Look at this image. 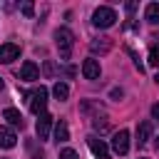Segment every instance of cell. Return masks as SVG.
Returning <instances> with one entry per match:
<instances>
[{
  "mask_svg": "<svg viewBox=\"0 0 159 159\" xmlns=\"http://www.w3.org/2000/svg\"><path fill=\"white\" fill-rule=\"evenodd\" d=\"M55 45H57V50H60V57H62V60H70L72 45H75V35H72L67 27H57V30H55Z\"/></svg>",
  "mask_w": 159,
  "mask_h": 159,
  "instance_id": "cell-1",
  "label": "cell"
},
{
  "mask_svg": "<svg viewBox=\"0 0 159 159\" xmlns=\"http://www.w3.org/2000/svg\"><path fill=\"white\" fill-rule=\"evenodd\" d=\"M92 22L97 25V27H112L114 22H117V12L112 10V7H97L94 12H92Z\"/></svg>",
  "mask_w": 159,
  "mask_h": 159,
  "instance_id": "cell-2",
  "label": "cell"
},
{
  "mask_svg": "<svg viewBox=\"0 0 159 159\" xmlns=\"http://www.w3.org/2000/svg\"><path fill=\"white\" fill-rule=\"evenodd\" d=\"M45 107H47V87L40 84L30 94V112L32 114H45Z\"/></svg>",
  "mask_w": 159,
  "mask_h": 159,
  "instance_id": "cell-3",
  "label": "cell"
},
{
  "mask_svg": "<svg viewBox=\"0 0 159 159\" xmlns=\"http://www.w3.org/2000/svg\"><path fill=\"white\" fill-rule=\"evenodd\" d=\"M112 149H114V154H127L129 152V132L127 129H119L114 137H112Z\"/></svg>",
  "mask_w": 159,
  "mask_h": 159,
  "instance_id": "cell-4",
  "label": "cell"
},
{
  "mask_svg": "<svg viewBox=\"0 0 159 159\" xmlns=\"http://www.w3.org/2000/svg\"><path fill=\"white\" fill-rule=\"evenodd\" d=\"M17 57H20V45H15V42L0 45V62H2V65H10V62L17 60Z\"/></svg>",
  "mask_w": 159,
  "mask_h": 159,
  "instance_id": "cell-5",
  "label": "cell"
},
{
  "mask_svg": "<svg viewBox=\"0 0 159 159\" xmlns=\"http://www.w3.org/2000/svg\"><path fill=\"white\" fill-rule=\"evenodd\" d=\"M87 144H89V149H92V154H94L97 159H112V157H109V152H107V144H104V139L87 137Z\"/></svg>",
  "mask_w": 159,
  "mask_h": 159,
  "instance_id": "cell-6",
  "label": "cell"
},
{
  "mask_svg": "<svg viewBox=\"0 0 159 159\" xmlns=\"http://www.w3.org/2000/svg\"><path fill=\"white\" fill-rule=\"evenodd\" d=\"M82 75L87 77V80H99V75H102V70H99V62L97 60H84L82 62Z\"/></svg>",
  "mask_w": 159,
  "mask_h": 159,
  "instance_id": "cell-7",
  "label": "cell"
},
{
  "mask_svg": "<svg viewBox=\"0 0 159 159\" xmlns=\"http://www.w3.org/2000/svg\"><path fill=\"white\" fill-rule=\"evenodd\" d=\"M40 77V70H37V65L32 62V60H27L22 67H20V80H25V82H35Z\"/></svg>",
  "mask_w": 159,
  "mask_h": 159,
  "instance_id": "cell-8",
  "label": "cell"
},
{
  "mask_svg": "<svg viewBox=\"0 0 159 159\" xmlns=\"http://www.w3.org/2000/svg\"><path fill=\"white\" fill-rule=\"evenodd\" d=\"M50 127H52V117L45 112V114H40V119H37V139H47V134H50Z\"/></svg>",
  "mask_w": 159,
  "mask_h": 159,
  "instance_id": "cell-9",
  "label": "cell"
},
{
  "mask_svg": "<svg viewBox=\"0 0 159 159\" xmlns=\"http://www.w3.org/2000/svg\"><path fill=\"white\" fill-rule=\"evenodd\" d=\"M15 144H17L15 132H12L10 127H0V147H2V149H12Z\"/></svg>",
  "mask_w": 159,
  "mask_h": 159,
  "instance_id": "cell-10",
  "label": "cell"
},
{
  "mask_svg": "<svg viewBox=\"0 0 159 159\" xmlns=\"http://www.w3.org/2000/svg\"><path fill=\"white\" fill-rule=\"evenodd\" d=\"M89 50L92 52H99V55L109 52L112 50V37H97V40H92L89 42Z\"/></svg>",
  "mask_w": 159,
  "mask_h": 159,
  "instance_id": "cell-11",
  "label": "cell"
},
{
  "mask_svg": "<svg viewBox=\"0 0 159 159\" xmlns=\"http://www.w3.org/2000/svg\"><path fill=\"white\" fill-rule=\"evenodd\" d=\"M149 137H152V122H139V127H137V144L144 147L149 142Z\"/></svg>",
  "mask_w": 159,
  "mask_h": 159,
  "instance_id": "cell-12",
  "label": "cell"
},
{
  "mask_svg": "<svg viewBox=\"0 0 159 159\" xmlns=\"http://www.w3.org/2000/svg\"><path fill=\"white\" fill-rule=\"evenodd\" d=\"M2 117H5L12 127H22V124H25V122H22V114H20L17 109H12V107H7V109L2 112Z\"/></svg>",
  "mask_w": 159,
  "mask_h": 159,
  "instance_id": "cell-13",
  "label": "cell"
},
{
  "mask_svg": "<svg viewBox=\"0 0 159 159\" xmlns=\"http://www.w3.org/2000/svg\"><path fill=\"white\" fill-rule=\"evenodd\" d=\"M70 139V129H67V122H57V127H55V142L60 144V142H67Z\"/></svg>",
  "mask_w": 159,
  "mask_h": 159,
  "instance_id": "cell-14",
  "label": "cell"
},
{
  "mask_svg": "<svg viewBox=\"0 0 159 159\" xmlns=\"http://www.w3.org/2000/svg\"><path fill=\"white\" fill-rule=\"evenodd\" d=\"M144 17H147V22L157 25L159 22V2H149L147 10H144Z\"/></svg>",
  "mask_w": 159,
  "mask_h": 159,
  "instance_id": "cell-15",
  "label": "cell"
},
{
  "mask_svg": "<svg viewBox=\"0 0 159 159\" xmlns=\"http://www.w3.org/2000/svg\"><path fill=\"white\" fill-rule=\"evenodd\" d=\"M52 94H55V97L62 102V99H67V97H70V87H67L65 82H55V87H52Z\"/></svg>",
  "mask_w": 159,
  "mask_h": 159,
  "instance_id": "cell-16",
  "label": "cell"
},
{
  "mask_svg": "<svg viewBox=\"0 0 159 159\" xmlns=\"http://www.w3.org/2000/svg\"><path fill=\"white\" fill-rule=\"evenodd\" d=\"M149 65L152 67H159V47H152L149 50Z\"/></svg>",
  "mask_w": 159,
  "mask_h": 159,
  "instance_id": "cell-17",
  "label": "cell"
},
{
  "mask_svg": "<svg viewBox=\"0 0 159 159\" xmlns=\"http://www.w3.org/2000/svg\"><path fill=\"white\" fill-rule=\"evenodd\" d=\"M20 10H22V15H25V17H32V15H35V5H32V2H22V5H20Z\"/></svg>",
  "mask_w": 159,
  "mask_h": 159,
  "instance_id": "cell-18",
  "label": "cell"
},
{
  "mask_svg": "<svg viewBox=\"0 0 159 159\" xmlns=\"http://www.w3.org/2000/svg\"><path fill=\"white\" fill-rule=\"evenodd\" d=\"M60 159H77V152L75 149H62L60 152Z\"/></svg>",
  "mask_w": 159,
  "mask_h": 159,
  "instance_id": "cell-19",
  "label": "cell"
},
{
  "mask_svg": "<svg viewBox=\"0 0 159 159\" xmlns=\"http://www.w3.org/2000/svg\"><path fill=\"white\" fill-rule=\"evenodd\" d=\"M45 75H47V77L55 75V65H52V62H45Z\"/></svg>",
  "mask_w": 159,
  "mask_h": 159,
  "instance_id": "cell-20",
  "label": "cell"
},
{
  "mask_svg": "<svg viewBox=\"0 0 159 159\" xmlns=\"http://www.w3.org/2000/svg\"><path fill=\"white\" fill-rule=\"evenodd\" d=\"M152 117H154V119H159V102L152 107Z\"/></svg>",
  "mask_w": 159,
  "mask_h": 159,
  "instance_id": "cell-21",
  "label": "cell"
},
{
  "mask_svg": "<svg viewBox=\"0 0 159 159\" xmlns=\"http://www.w3.org/2000/svg\"><path fill=\"white\" fill-rule=\"evenodd\" d=\"M137 10V2H127V12H134Z\"/></svg>",
  "mask_w": 159,
  "mask_h": 159,
  "instance_id": "cell-22",
  "label": "cell"
},
{
  "mask_svg": "<svg viewBox=\"0 0 159 159\" xmlns=\"http://www.w3.org/2000/svg\"><path fill=\"white\" fill-rule=\"evenodd\" d=\"M2 87H5V82H2V77H0V89H2Z\"/></svg>",
  "mask_w": 159,
  "mask_h": 159,
  "instance_id": "cell-23",
  "label": "cell"
},
{
  "mask_svg": "<svg viewBox=\"0 0 159 159\" xmlns=\"http://www.w3.org/2000/svg\"><path fill=\"white\" fill-rule=\"evenodd\" d=\"M154 80H157V84H159V75H157V77H154Z\"/></svg>",
  "mask_w": 159,
  "mask_h": 159,
  "instance_id": "cell-24",
  "label": "cell"
},
{
  "mask_svg": "<svg viewBox=\"0 0 159 159\" xmlns=\"http://www.w3.org/2000/svg\"><path fill=\"white\" fill-rule=\"evenodd\" d=\"M157 149H159V139H157Z\"/></svg>",
  "mask_w": 159,
  "mask_h": 159,
  "instance_id": "cell-25",
  "label": "cell"
},
{
  "mask_svg": "<svg viewBox=\"0 0 159 159\" xmlns=\"http://www.w3.org/2000/svg\"><path fill=\"white\" fill-rule=\"evenodd\" d=\"M142 159H147V157H142Z\"/></svg>",
  "mask_w": 159,
  "mask_h": 159,
  "instance_id": "cell-26",
  "label": "cell"
}]
</instances>
